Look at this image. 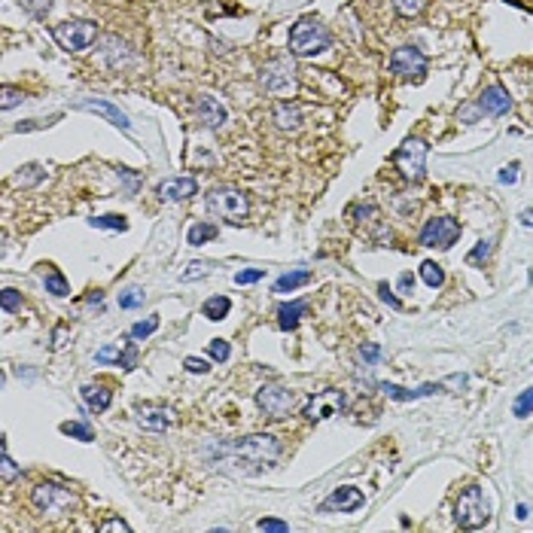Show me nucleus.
I'll use <instances>...</instances> for the list:
<instances>
[{"mask_svg": "<svg viewBox=\"0 0 533 533\" xmlns=\"http://www.w3.org/2000/svg\"><path fill=\"white\" fill-rule=\"evenodd\" d=\"M256 527H260V530H278V533H287V530H290V524H287V521H278V518H260V521H256Z\"/></svg>", "mask_w": 533, "mask_h": 533, "instance_id": "42", "label": "nucleus"}, {"mask_svg": "<svg viewBox=\"0 0 533 533\" xmlns=\"http://www.w3.org/2000/svg\"><path fill=\"white\" fill-rule=\"evenodd\" d=\"M497 180L500 183H518V162H512V165H506V168H500V174H497Z\"/></svg>", "mask_w": 533, "mask_h": 533, "instance_id": "41", "label": "nucleus"}, {"mask_svg": "<svg viewBox=\"0 0 533 533\" xmlns=\"http://www.w3.org/2000/svg\"><path fill=\"white\" fill-rule=\"evenodd\" d=\"M363 503H366L363 490L354 488V485H345V488H336L326 500H323L320 512H356Z\"/></svg>", "mask_w": 533, "mask_h": 533, "instance_id": "13", "label": "nucleus"}, {"mask_svg": "<svg viewBox=\"0 0 533 533\" xmlns=\"http://www.w3.org/2000/svg\"><path fill=\"white\" fill-rule=\"evenodd\" d=\"M341 409H345V393H341V390H320V393H314L305 403L302 414L311 423H320V421L332 418V414H338Z\"/></svg>", "mask_w": 533, "mask_h": 533, "instance_id": "11", "label": "nucleus"}, {"mask_svg": "<svg viewBox=\"0 0 533 533\" xmlns=\"http://www.w3.org/2000/svg\"><path fill=\"white\" fill-rule=\"evenodd\" d=\"M521 223H524V226H533V207H527V211H521Z\"/></svg>", "mask_w": 533, "mask_h": 533, "instance_id": "49", "label": "nucleus"}, {"mask_svg": "<svg viewBox=\"0 0 533 533\" xmlns=\"http://www.w3.org/2000/svg\"><path fill=\"white\" fill-rule=\"evenodd\" d=\"M19 101H24V95L19 89H13V86H6L3 89V110H10V107H15Z\"/></svg>", "mask_w": 533, "mask_h": 533, "instance_id": "43", "label": "nucleus"}, {"mask_svg": "<svg viewBox=\"0 0 533 533\" xmlns=\"http://www.w3.org/2000/svg\"><path fill=\"white\" fill-rule=\"evenodd\" d=\"M399 290H403V293L414 290V278H412V274H399Z\"/></svg>", "mask_w": 533, "mask_h": 533, "instance_id": "48", "label": "nucleus"}, {"mask_svg": "<svg viewBox=\"0 0 533 533\" xmlns=\"http://www.w3.org/2000/svg\"><path fill=\"white\" fill-rule=\"evenodd\" d=\"M137 423L144 430L165 433L168 427H174V412L165 409V405H144V409H137Z\"/></svg>", "mask_w": 533, "mask_h": 533, "instance_id": "16", "label": "nucleus"}, {"mask_svg": "<svg viewBox=\"0 0 533 533\" xmlns=\"http://www.w3.org/2000/svg\"><path fill=\"white\" fill-rule=\"evenodd\" d=\"M95 34H98V28L91 22H61L52 28L55 43L61 49H68V52H82V49H89L95 43Z\"/></svg>", "mask_w": 533, "mask_h": 533, "instance_id": "8", "label": "nucleus"}, {"mask_svg": "<svg viewBox=\"0 0 533 533\" xmlns=\"http://www.w3.org/2000/svg\"><path fill=\"white\" fill-rule=\"evenodd\" d=\"M0 302H3V311H6V314H10V311H19V308H22V293H19V290H13V287H6L3 296H0Z\"/></svg>", "mask_w": 533, "mask_h": 533, "instance_id": "39", "label": "nucleus"}, {"mask_svg": "<svg viewBox=\"0 0 533 533\" xmlns=\"http://www.w3.org/2000/svg\"><path fill=\"white\" fill-rule=\"evenodd\" d=\"M46 290H49L52 296H68V293H70V284L64 280L61 271L52 269V271H46Z\"/></svg>", "mask_w": 533, "mask_h": 533, "instance_id": "29", "label": "nucleus"}, {"mask_svg": "<svg viewBox=\"0 0 533 533\" xmlns=\"http://www.w3.org/2000/svg\"><path fill=\"white\" fill-rule=\"evenodd\" d=\"M89 226H95V229H110V232H125V229H128V220H125V216H119V213H104V216H91Z\"/></svg>", "mask_w": 533, "mask_h": 533, "instance_id": "26", "label": "nucleus"}, {"mask_svg": "<svg viewBox=\"0 0 533 533\" xmlns=\"http://www.w3.org/2000/svg\"><path fill=\"white\" fill-rule=\"evenodd\" d=\"M186 369L195 372V375H204L207 369H211V366H207L204 360H198V356H189V360H186Z\"/></svg>", "mask_w": 533, "mask_h": 533, "instance_id": "47", "label": "nucleus"}, {"mask_svg": "<svg viewBox=\"0 0 533 533\" xmlns=\"http://www.w3.org/2000/svg\"><path fill=\"white\" fill-rule=\"evenodd\" d=\"M204 204H207V213H213L216 220L235 223V226L244 220L247 211H250L247 195L241 193V189H235V186H213L211 193H207Z\"/></svg>", "mask_w": 533, "mask_h": 533, "instance_id": "3", "label": "nucleus"}, {"mask_svg": "<svg viewBox=\"0 0 533 533\" xmlns=\"http://www.w3.org/2000/svg\"><path fill=\"white\" fill-rule=\"evenodd\" d=\"M262 278H265V269H244V271L235 274V284L247 287V284H256V280H262Z\"/></svg>", "mask_w": 533, "mask_h": 533, "instance_id": "40", "label": "nucleus"}, {"mask_svg": "<svg viewBox=\"0 0 533 533\" xmlns=\"http://www.w3.org/2000/svg\"><path fill=\"white\" fill-rule=\"evenodd\" d=\"M332 37L326 31V24L314 15H302L293 28H290V52L293 55H320L323 49H329Z\"/></svg>", "mask_w": 533, "mask_h": 533, "instance_id": "2", "label": "nucleus"}, {"mask_svg": "<svg viewBox=\"0 0 533 533\" xmlns=\"http://www.w3.org/2000/svg\"><path fill=\"white\" fill-rule=\"evenodd\" d=\"M271 119L280 131H290V135H296V131L302 128V110H299V104H293V101H280L274 107Z\"/></svg>", "mask_w": 533, "mask_h": 533, "instance_id": "18", "label": "nucleus"}, {"mask_svg": "<svg viewBox=\"0 0 533 533\" xmlns=\"http://www.w3.org/2000/svg\"><path fill=\"white\" fill-rule=\"evenodd\" d=\"M381 390H384V396L396 399V403H409V399H421V396H433L436 390H442V384H421V387H399V384H390V381H384L381 384Z\"/></svg>", "mask_w": 533, "mask_h": 533, "instance_id": "19", "label": "nucleus"}, {"mask_svg": "<svg viewBox=\"0 0 533 533\" xmlns=\"http://www.w3.org/2000/svg\"><path fill=\"white\" fill-rule=\"evenodd\" d=\"M229 311H232V302L226 296H213L202 305V314L207 320H223V317H229Z\"/></svg>", "mask_w": 533, "mask_h": 533, "instance_id": "24", "label": "nucleus"}, {"mask_svg": "<svg viewBox=\"0 0 533 533\" xmlns=\"http://www.w3.org/2000/svg\"><path fill=\"white\" fill-rule=\"evenodd\" d=\"M512 414L515 418H527V414H533V387L518 393V399L512 403Z\"/></svg>", "mask_w": 533, "mask_h": 533, "instance_id": "31", "label": "nucleus"}, {"mask_svg": "<svg viewBox=\"0 0 533 533\" xmlns=\"http://www.w3.org/2000/svg\"><path fill=\"white\" fill-rule=\"evenodd\" d=\"M80 107L82 110H91V113H101V116H107L116 128H122V131H128L131 128V122H128V116H125L119 107H113L110 101H101V98H95V101H80Z\"/></svg>", "mask_w": 533, "mask_h": 533, "instance_id": "20", "label": "nucleus"}, {"mask_svg": "<svg viewBox=\"0 0 533 533\" xmlns=\"http://www.w3.org/2000/svg\"><path fill=\"white\" fill-rule=\"evenodd\" d=\"M308 280H311V271H305V269L287 271V274H280V278L274 280V293H293V290L305 287Z\"/></svg>", "mask_w": 533, "mask_h": 533, "instance_id": "23", "label": "nucleus"}, {"mask_svg": "<svg viewBox=\"0 0 533 533\" xmlns=\"http://www.w3.org/2000/svg\"><path fill=\"white\" fill-rule=\"evenodd\" d=\"M198 193V183L195 177H171L159 183V198L162 202H186V198H193Z\"/></svg>", "mask_w": 533, "mask_h": 533, "instance_id": "15", "label": "nucleus"}, {"mask_svg": "<svg viewBox=\"0 0 533 533\" xmlns=\"http://www.w3.org/2000/svg\"><path fill=\"white\" fill-rule=\"evenodd\" d=\"M490 250H494V241H479L476 250L466 256V262H470V265H481V262H485L488 256H490Z\"/></svg>", "mask_w": 533, "mask_h": 533, "instance_id": "37", "label": "nucleus"}, {"mask_svg": "<svg viewBox=\"0 0 533 533\" xmlns=\"http://www.w3.org/2000/svg\"><path fill=\"white\" fill-rule=\"evenodd\" d=\"M509 107H512V98L503 86H488L479 98V110L485 116H503L509 113Z\"/></svg>", "mask_w": 533, "mask_h": 533, "instance_id": "14", "label": "nucleus"}, {"mask_svg": "<svg viewBox=\"0 0 533 533\" xmlns=\"http://www.w3.org/2000/svg\"><path fill=\"white\" fill-rule=\"evenodd\" d=\"M207 354H211V360H216V363H226L229 354H232V347H229L226 338H213L211 345H207Z\"/></svg>", "mask_w": 533, "mask_h": 533, "instance_id": "35", "label": "nucleus"}, {"mask_svg": "<svg viewBox=\"0 0 533 533\" xmlns=\"http://www.w3.org/2000/svg\"><path fill=\"white\" fill-rule=\"evenodd\" d=\"M454 518H457V524H460L463 530H476V527H481V524H488V518H490L488 500H485V494H481L479 485L466 488L460 494L457 509H454Z\"/></svg>", "mask_w": 533, "mask_h": 533, "instance_id": "6", "label": "nucleus"}, {"mask_svg": "<svg viewBox=\"0 0 533 533\" xmlns=\"http://www.w3.org/2000/svg\"><path fill=\"white\" fill-rule=\"evenodd\" d=\"M396 13L403 15V19H414V15L423 13V6H427V0H393Z\"/></svg>", "mask_w": 533, "mask_h": 533, "instance_id": "32", "label": "nucleus"}, {"mask_svg": "<svg viewBox=\"0 0 533 533\" xmlns=\"http://www.w3.org/2000/svg\"><path fill=\"white\" fill-rule=\"evenodd\" d=\"M360 356H363L366 363H378V360H381V347H378V345H363V347H360Z\"/></svg>", "mask_w": 533, "mask_h": 533, "instance_id": "44", "label": "nucleus"}, {"mask_svg": "<svg viewBox=\"0 0 533 533\" xmlns=\"http://www.w3.org/2000/svg\"><path fill=\"white\" fill-rule=\"evenodd\" d=\"M260 82L262 89L269 91V95L274 98H290L296 95V68L290 58H274V61H269L265 68L260 70Z\"/></svg>", "mask_w": 533, "mask_h": 533, "instance_id": "5", "label": "nucleus"}, {"mask_svg": "<svg viewBox=\"0 0 533 533\" xmlns=\"http://www.w3.org/2000/svg\"><path fill=\"white\" fill-rule=\"evenodd\" d=\"M147 302V293L140 287H128L125 293H119V308H125V311H131V308H140Z\"/></svg>", "mask_w": 533, "mask_h": 533, "instance_id": "30", "label": "nucleus"}, {"mask_svg": "<svg viewBox=\"0 0 533 533\" xmlns=\"http://www.w3.org/2000/svg\"><path fill=\"white\" fill-rule=\"evenodd\" d=\"M421 278H423V284H427L430 290H436V287H442L445 284V271H442V265H436V262H423L421 265Z\"/></svg>", "mask_w": 533, "mask_h": 533, "instance_id": "28", "label": "nucleus"}, {"mask_svg": "<svg viewBox=\"0 0 533 533\" xmlns=\"http://www.w3.org/2000/svg\"><path fill=\"white\" fill-rule=\"evenodd\" d=\"M256 405H260V412L265 418L280 421L290 414V409H293V393L280 384H262L256 390Z\"/></svg>", "mask_w": 533, "mask_h": 533, "instance_id": "9", "label": "nucleus"}, {"mask_svg": "<svg viewBox=\"0 0 533 533\" xmlns=\"http://www.w3.org/2000/svg\"><path fill=\"white\" fill-rule=\"evenodd\" d=\"M101 530H104V533H110V530H122V533H128L131 527H128V524H125L122 518H110V521H104V524H101Z\"/></svg>", "mask_w": 533, "mask_h": 533, "instance_id": "46", "label": "nucleus"}, {"mask_svg": "<svg viewBox=\"0 0 533 533\" xmlns=\"http://www.w3.org/2000/svg\"><path fill=\"white\" fill-rule=\"evenodd\" d=\"M80 393H82V403H86L91 412H107L113 403V390L104 387V384H86Z\"/></svg>", "mask_w": 533, "mask_h": 533, "instance_id": "21", "label": "nucleus"}, {"mask_svg": "<svg viewBox=\"0 0 533 533\" xmlns=\"http://www.w3.org/2000/svg\"><path fill=\"white\" fill-rule=\"evenodd\" d=\"M195 113H198V119H202V122L207 125V128H220V125H226V119H229L226 107H223L220 101H216V98H211V95L198 98Z\"/></svg>", "mask_w": 533, "mask_h": 533, "instance_id": "17", "label": "nucleus"}, {"mask_svg": "<svg viewBox=\"0 0 533 533\" xmlns=\"http://www.w3.org/2000/svg\"><path fill=\"white\" fill-rule=\"evenodd\" d=\"M305 311H308V305H305V302H284V305H278V326L284 329V332L296 329Z\"/></svg>", "mask_w": 533, "mask_h": 533, "instance_id": "22", "label": "nucleus"}, {"mask_svg": "<svg viewBox=\"0 0 533 533\" xmlns=\"http://www.w3.org/2000/svg\"><path fill=\"white\" fill-rule=\"evenodd\" d=\"M0 470H3V485H10V481H15L22 476V470L13 463V457L10 451H6V445H3V451H0Z\"/></svg>", "mask_w": 533, "mask_h": 533, "instance_id": "33", "label": "nucleus"}, {"mask_svg": "<svg viewBox=\"0 0 533 533\" xmlns=\"http://www.w3.org/2000/svg\"><path fill=\"white\" fill-rule=\"evenodd\" d=\"M457 238H460V223L451 220V216H436V220H430L421 232V244L439 247V250H448Z\"/></svg>", "mask_w": 533, "mask_h": 533, "instance_id": "10", "label": "nucleus"}, {"mask_svg": "<svg viewBox=\"0 0 533 533\" xmlns=\"http://www.w3.org/2000/svg\"><path fill=\"white\" fill-rule=\"evenodd\" d=\"M427 156H430V147L421 137H409L393 153V165L405 180H421L423 171H427Z\"/></svg>", "mask_w": 533, "mask_h": 533, "instance_id": "7", "label": "nucleus"}, {"mask_svg": "<svg viewBox=\"0 0 533 533\" xmlns=\"http://www.w3.org/2000/svg\"><path fill=\"white\" fill-rule=\"evenodd\" d=\"M61 433H64V436H70V439H80V442H91V439H95V433H91V427H89L86 421L61 423Z\"/></svg>", "mask_w": 533, "mask_h": 533, "instance_id": "27", "label": "nucleus"}, {"mask_svg": "<svg viewBox=\"0 0 533 533\" xmlns=\"http://www.w3.org/2000/svg\"><path fill=\"white\" fill-rule=\"evenodd\" d=\"M19 3L24 6V10H28L31 15H37V19H43V15L52 10V3L55 0H19Z\"/></svg>", "mask_w": 533, "mask_h": 533, "instance_id": "38", "label": "nucleus"}, {"mask_svg": "<svg viewBox=\"0 0 533 533\" xmlns=\"http://www.w3.org/2000/svg\"><path fill=\"white\" fill-rule=\"evenodd\" d=\"M390 70L399 73V77H414L421 80L423 73H427V55L421 52V49L414 46H399L393 55H390Z\"/></svg>", "mask_w": 533, "mask_h": 533, "instance_id": "12", "label": "nucleus"}, {"mask_svg": "<svg viewBox=\"0 0 533 533\" xmlns=\"http://www.w3.org/2000/svg\"><path fill=\"white\" fill-rule=\"evenodd\" d=\"M211 451L216 454V463L250 476V472L269 470V466L278 463L280 442L278 436L265 433V436H247V439H235V442H216L211 445Z\"/></svg>", "mask_w": 533, "mask_h": 533, "instance_id": "1", "label": "nucleus"}, {"mask_svg": "<svg viewBox=\"0 0 533 533\" xmlns=\"http://www.w3.org/2000/svg\"><path fill=\"white\" fill-rule=\"evenodd\" d=\"M211 238H216V226H213V223H195V226L186 232V241H189L193 247H202V244H207Z\"/></svg>", "mask_w": 533, "mask_h": 533, "instance_id": "25", "label": "nucleus"}, {"mask_svg": "<svg viewBox=\"0 0 533 533\" xmlns=\"http://www.w3.org/2000/svg\"><path fill=\"white\" fill-rule=\"evenodd\" d=\"M31 500H34V506L43 515H49V518H58V515H68L70 509H77V494L70 488L58 485V481H40L34 488V494H31Z\"/></svg>", "mask_w": 533, "mask_h": 533, "instance_id": "4", "label": "nucleus"}, {"mask_svg": "<svg viewBox=\"0 0 533 533\" xmlns=\"http://www.w3.org/2000/svg\"><path fill=\"white\" fill-rule=\"evenodd\" d=\"M156 329H159V317H147L131 326V338H149Z\"/></svg>", "mask_w": 533, "mask_h": 533, "instance_id": "36", "label": "nucleus"}, {"mask_svg": "<svg viewBox=\"0 0 533 533\" xmlns=\"http://www.w3.org/2000/svg\"><path fill=\"white\" fill-rule=\"evenodd\" d=\"M213 265L211 262H204V260H198V262H189L186 265V271L180 274V280H198V278H207L211 274Z\"/></svg>", "mask_w": 533, "mask_h": 533, "instance_id": "34", "label": "nucleus"}, {"mask_svg": "<svg viewBox=\"0 0 533 533\" xmlns=\"http://www.w3.org/2000/svg\"><path fill=\"white\" fill-rule=\"evenodd\" d=\"M515 515H518V518H527V506H524V503H521V506H518V509H515Z\"/></svg>", "mask_w": 533, "mask_h": 533, "instance_id": "50", "label": "nucleus"}, {"mask_svg": "<svg viewBox=\"0 0 533 533\" xmlns=\"http://www.w3.org/2000/svg\"><path fill=\"white\" fill-rule=\"evenodd\" d=\"M378 293H381V299H384V302H387L390 308H393V311H399V308H403V302H399V299L393 296V290H390L387 284H381V287H378Z\"/></svg>", "mask_w": 533, "mask_h": 533, "instance_id": "45", "label": "nucleus"}]
</instances>
